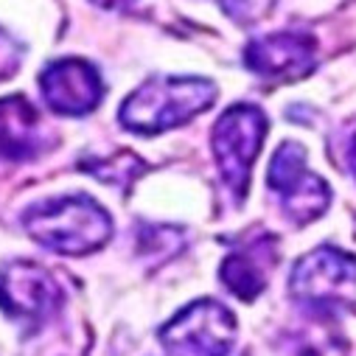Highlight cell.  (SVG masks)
Masks as SVG:
<instances>
[{"instance_id":"obj_1","label":"cell","mask_w":356,"mask_h":356,"mask_svg":"<svg viewBox=\"0 0 356 356\" xmlns=\"http://www.w3.org/2000/svg\"><path fill=\"white\" fill-rule=\"evenodd\" d=\"M216 102V84L200 76H157L127 96L118 121L129 132L157 135L183 127Z\"/></svg>"},{"instance_id":"obj_13","label":"cell","mask_w":356,"mask_h":356,"mask_svg":"<svg viewBox=\"0 0 356 356\" xmlns=\"http://www.w3.org/2000/svg\"><path fill=\"white\" fill-rule=\"evenodd\" d=\"M348 163H350V168H353V174H356V138L350 140V149H348Z\"/></svg>"},{"instance_id":"obj_3","label":"cell","mask_w":356,"mask_h":356,"mask_svg":"<svg viewBox=\"0 0 356 356\" xmlns=\"http://www.w3.org/2000/svg\"><path fill=\"white\" fill-rule=\"evenodd\" d=\"M266 138V115L252 104H236L219 115L211 132V149L225 186L241 202L250 186V171Z\"/></svg>"},{"instance_id":"obj_5","label":"cell","mask_w":356,"mask_h":356,"mask_svg":"<svg viewBox=\"0 0 356 356\" xmlns=\"http://www.w3.org/2000/svg\"><path fill=\"white\" fill-rule=\"evenodd\" d=\"M292 298L312 309H339L356 295V255L323 244L306 252L289 275Z\"/></svg>"},{"instance_id":"obj_10","label":"cell","mask_w":356,"mask_h":356,"mask_svg":"<svg viewBox=\"0 0 356 356\" xmlns=\"http://www.w3.org/2000/svg\"><path fill=\"white\" fill-rule=\"evenodd\" d=\"M278 252H275V238L264 236V238H252L247 244H238L222 264L219 278L222 284L241 300H255L264 286L266 278L273 273Z\"/></svg>"},{"instance_id":"obj_11","label":"cell","mask_w":356,"mask_h":356,"mask_svg":"<svg viewBox=\"0 0 356 356\" xmlns=\"http://www.w3.org/2000/svg\"><path fill=\"white\" fill-rule=\"evenodd\" d=\"M42 146V127L37 110L23 99L12 96L0 102V157L29 160Z\"/></svg>"},{"instance_id":"obj_4","label":"cell","mask_w":356,"mask_h":356,"mask_svg":"<svg viewBox=\"0 0 356 356\" xmlns=\"http://www.w3.org/2000/svg\"><path fill=\"white\" fill-rule=\"evenodd\" d=\"M160 342L168 356H227L236 317L216 300H194L160 328Z\"/></svg>"},{"instance_id":"obj_7","label":"cell","mask_w":356,"mask_h":356,"mask_svg":"<svg viewBox=\"0 0 356 356\" xmlns=\"http://www.w3.org/2000/svg\"><path fill=\"white\" fill-rule=\"evenodd\" d=\"M62 303V289L56 278L40 264L15 261L0 266V306L15 320L40 325Z\"/></svg>"},{"instance_id":"obj_2","label":"cell","mask_w":356,"mask_h":356,"mask_svg":"<svg viewBox=\"0 0 356 356\" xmlns=\"http://www.w3.org/2000/svg\"><path fill=\"white\" fill-rule=\"evenodd\" d=\"M23 219L29 236L59 255H87L113 236L110 213L90 197H56L34 202Z\"/></svg>"},{"instance_id":"obj_12","label":"cell","mask_w":356,"mask_h":356,"mask_svg":"<svg viewBox=\"0 0 356 356\" xmlns=\"http://www.w3.org/2000/svg\"><path fill=\"white\" fill-rule=\"evenodd\" d=\"M17 65H20V45L0 29V81L15 76Z\"/></svg>"},{"instance_id":"obj_6","label":"cell","mask_w":356,"mask_h":356,"mask_svg":"<svg viewBox=\"0 0 356 356\" xmlns=\"http://www.w3.org/2000/svg\"><path fill=\"white\" fill-rule=\"evenodd\" d=\"M266 183L275 191L281 211L295 225H309L320 219L331 202L328 183L306 168V149L295 140H286L275 149Z\"/></svg>"},{"instance_id":"obj_9","label":"cell","mask_w":356,"mask_h":356,"mask_svg":"<svg viewBox=\"0 0 356 356\" xmlns=\"http://www.w3.org/2000/svg\"><path fill=\"white\" fill-rule=\"evenodd\" d=\"M314 54H317V42L309 34L278 31L252 40L244 48V65L264 79L289 81V79H303L314 70Z\"/></svg>"},{"instance_id":"obj_8","label":"cell","mask_w":356,"mask_h":356,"mask_svg":"<svg viewBox=\"0 0 356 356\" xmlns=\"http://www.w3.org/2000/svg\"><path fill=\"white\" fill-rule=\"evenodd\" d=\"M40 90L45 104L59 115H87L104 96L99 70L84 59H62L42 70Z\"/></svg>"}]
</instances>
